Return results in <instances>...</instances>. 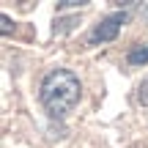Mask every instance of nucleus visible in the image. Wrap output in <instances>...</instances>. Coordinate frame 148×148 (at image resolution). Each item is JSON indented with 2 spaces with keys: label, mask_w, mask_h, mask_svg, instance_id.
I'll list each match as a JSON object with an SVG mask.
<instances>
[{
  "label": "nucleus",
  "mask_w": 148,
  "mask_h": 148,
  "mask_svg": "<svg viewBox=\"0 0 148 148\" xmlns=\"http://www.w3.org/2000/svg\"><path fill=\"white\" fill-rule=\"evenodd\" d=\"M79 79L69 69H55L41 79V104L52 118H63L79 101Z\"/></svg>",
  "instance_id": "f257e3e1"
},
{
  "label": "nucleus",
  "mask_w": 148,
  "mask_h": 148,
  "mask_svg": "<svg viewBox=\"0 0 148 148\" xmlns=\"http://www.w3.org/2000/svg\"><path fill=\"white\" fill-rule=\"evenodd\" d=\"M121 25H126V11H115V14L104 16L99 25L93 27L90 33V44H99V41H112L121 30Z\"/></svg>",
  "instance_id": "f03ea898"
},
{
  "label": "nucleus",
  "mask_w": 148,
  "mask_h": 148,
  "mask_svg": "<svg viewBox=\"0 0 148 148\" xmlns=\"http://www.w3.org/2000/svg\"><path fill=\"white\" fill-rule=\"evenodd\" d=\"M129 63H132V66L148 63V44H140V47H134L132 52H129Z\"/></svg>",
  "instance_id": "7ed1b4c3"
},
{
  "label": "nucleus",
  "mask_w": 148,
  "mask_h": 148,
  "mask_svg": "<svg viewBox=\"0 0 148 148\" xmlns=\"http://www.w3.org/2000/svg\"><path fill=\"white\" fill-rule=\"evenodd\" d=\"M137 101H140L143 107H148V77L140 82V88H137Z\"/></svg>",
  "instance_id": "20e7f679"
},
{
  "label": "nucleus",
  "mask_w": 148,
  "mask_h": 148,
  "mask_svg": "<svg viewBox=\"0 0 148 148\" xmlns=\"http://www.w3.org/2000/svg\"><path fill=\"white\" fill-rule=\"evenodd\" d=\"M0 22H3V33H8V30H11V19L3 14V16H0Z\"/></svg>",
  "instance_id": "39448f33"
},
{
  "label": "nucleus",
  "mask_w": 148,
  "mask_h": 148,
  "mask_svg": "<svg viewBox=\"0 0 148 148\" xmlns=\"http://www.w3.org/2000/svg\"><path fill=\"white\" fill-rule=\"evenodd\" d=\"M143 16H148V5H143Z\"/></svg>",
  "instance_id": "423d86ee"
}]
</instances>
